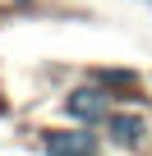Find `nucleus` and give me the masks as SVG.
<instances>
[{"label":"nucleus","mask_w":152,"mask_h":156,"mask_svg":"<svg viewBox=\"0 0 152 156\" xmlns=\"http://www.w3.org/2000/svg\"><path fill=\"white\" fill-rule=\"evenodd\" d=\"M46 156H97V138L83 133V129H51Z\"/></svg>","instance_id":"f03ea898"},{"label":"nucleus","mask_w":152,"mask_h":156,"mask_svg":"<svg viewBox=\"0 0 152 156\" xmlns=\"http://www.w3.org/2000/svg\"><path fill=\"white\" fill-rule=\"evenodd\" d=\"M65 106H69L74 119H83V124H102V119H111V101H106L102 87H74Z\"/></svg>","instance_id":"f257e3e1"},{"label":"nucleus","mask_w":152,"mask_h":156,"mask_svg":"<svg viewBox=\"0 0 152 156\" xmlns=\"http://www.w3.org/2000/svg\"><path fill=\"white\" fill-rule=\"evenodd\" d=\"M106 124H111V138H115L120 147H134V142L143 138V119H138V115H111Z\"/></svg>","instance_id":"7ed1b4c3"},{"label":"nucleus","mask_w":152,"mask_h":156,"mask_svg":"<svg viewBox=\"0 0 152 156\" xmlns=\"http://www.w3.org/2000/svg\"><path fill=\"white\" fill-rule=\"evenodd\" d=\"M102 83H111V87H134V73H102Z\"/></svg>","instance_id":"20e7f679"}]
</instances>
